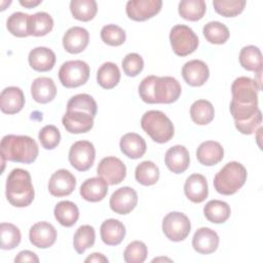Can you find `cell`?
<instances>
[{
    "instance_id": "6da1fadb",
    "label": "cell",
    "mask_w": 263,
    "mask_h": 263,
    "mask_svg": "<svg viewBox=\"0 0 263 263\" xmlns=\"http://www.w3.org/2000/svg\"><path fill=\"white\" fill-rule=\"evenodd\" d=\"M181 84L171 76L158 77L150 75L145 77L139 85V95L148 104H171L181 95Z\"/></svg>"
},
{
    "instance_id": "7a4b0ae2",
    "label": "cell",
    "mask_w": 263,
    "mask_h": 263,
    "mask_svg": "<svg viewBox=\"0 0 263 263\" xmlns=\"http://www.w3.org/2000/svg\"><path fill=\"white\" fill-rule=\"evenodd\" d=\"M1 157L21 163H32L39 152L37 142L29 136L6 135L0 143Z\"/></svg>"
},
{
    "instance_id": "3957f363",
    "label": "cell",
    "mask_w": 263,
    "mask_h": 263,
    "mask_svg": "<svg viewBox=\"0 0 263 263\" xmlns=\"http://www.w3.org/2000/svg\"><path fill=\"white\" fill-rule=\"evenodd\" d=\"M6 198L9 203L16 208H25L31 204L35 191L31 176L28 171L13 168L6 179Z\"/></svg>"
},
{
    "instance_id": "277c9868",
    "label": "cell",
    "mask_w": 263,
    "mask_h": 263,
    "mask_svg": "<svg viewBox=\"0 0 263 263\" xmlns=\"http://www.w3.org/2000/svg\"><path fill=\"white\" fill-rule=\"evenodd\" d=\"M247 168L237 161L227 162L215 176L214 187L223 195L236 193L247 181Z\"/></svg>"
},
{
    "instance_id": "5b68a950",
    "label": "cell",
    "mask_w": 263,
    "mask_h": 263,
    "mask_svg": "<svg viewBox=\"0 0 263 263\" xmlns=\"http://www.w3.org/2000/svg\"><path fill=\"white\" fill-rule=\"evenodd\" d=\"M143 130L156 143L168 142L175 134L174 124L171 119L161 111H147L141 119Z\"/></svg>"
},
{
    "instance_id": "8992f818",
    "label": "cell",
    "mask_w": 263,
    "mask_h": 263,
    "mask_svg": "<svg viewBox=\"0 0 263 263\" xmlns=\"http://www.w3.org/2000/svg\"><path fill=\"white\" fill-rule=\"evenodd\" d=\"M170 41L174 52L180 57H186L195 51L198 46V37L194 31L186 25H176L170 32Z\"/></svg>"
},
{
    "instance_id": "52a82bcc",
    "label": "cell",
    "mask_w": 263,
    "mask_h": 263,
    "mask_svg": "<svg viewBox=\"0 0 263 263\" xmlns=\"http://www.w3.org/2000/svg\"><path fill=\"white\" fill-rule=\"evenodd\" d=\"M89 66L81 61H67L59 70V79L67 88H74L84 84L89 77Z\"/></svg>"
},
{
    "instance_id": "ba28073f",
    "label": "cell",
    "mask_w": 263,
    "mask_h": 263,
    "mask_svg": "<svg viewBox=\"0 0 263 263\" xmlns=\"http://www.w3.org/2000/svg\"><path fill=\"white\" fill-rule=\"evenodd\" d=\"M190 230V220L183 213L171 212L163 218L162 231L172 241L184 240L189 235Z\"/></svg>"
},
{
    "instance_id": "9c48e42d",
    "label": "cell",
    "mask_w": 263,
    "mask_h": 263,
    "mask_svg": "<svg viewBox=\"0 0 263 263\" xmlns=\"http://www.w3.org/2000/svg\"><path fill=\"white\" fill-rule=\"evenodd\" d=\"M95 158L96 149L93 144L89 141H77L70 148L69 161L71 165L79 172L88 171L92 166Z\"/></svg>"
},
{
    "instance_id": "30bf717a",
    "label": "cell",
    "mask_w": 263,
    "mask_h": 263,
    "mask_svg": "<svg viewBox=\"0 0 263 263\" xmlns=\"http://www.w3.org/2000/svg\"><path fill=\"white\" fill-rule=\"evenodd\" d=\"M261 87L250 77L240 76L236 78L231 85V102L239 105L258 104V91Z\"/></svg>"
},
{
    "instance_id": "8fae6325",
    "label": "cell",
    "mask_w": 263,
    "mask_h": 263,
    "mask_svg": "<svg viewBox=\"0 0 263 263\" xmlns=\"http://www.w3.org/2000/svg\"><path fill=\"white\" fill-rule=\"evenodd\" d=\"M97 174L109 185H117L124 180L126 176V166L119 158L115 156H107L100 161Z\"/></svg>"
},
{
    "instance_id": "7c38bea8",
    "label": "cell",
    "mask_w": 263,
    "mask_h": 263,
    "mask_svg": "<svg viewBox=\"0 0 263 263\" xmlns=\"http://www.w3.org/2000/svg\"><path fill=\"white\" fill-rule=\"evenodd\" d=\"M161 6V0H129L126 3L125 10L130 20L143 22L156 15Z\"/></svg>"
},
{
    "instance_id": "4fadbf2b",
    "label": "cell",
    "mask_w": 263,
    "mask_h": 263,
    "mask_svg": "<svg viewBox=\"0 0 263 263\" xmlns=\"http://www.w3.org/2000/svg\"><path fill=\"white\" fill-rule=\"evenodd\" d=\"M138 203V194L135 189L124 186L115 190L110 197L111 210L119 215L130 213Z\"/></svg>"
},
{
    "instance_id": "5bb4252c",
    "label": "cell",
    "mask_w": 263,
    "mask_h": 263,
    "mask_svg": "<svg viewBox=\"0 0 263 263\" xmlns=\"http://www.w3.org/2000/svg\"><path fill=\"white\" fill-rule=\"evenodd\" d=\"M76 186V179L73 174L65 168L54 172L48 181V191L55 197L71 194Z\"/></svg>"
},
{
    "instance_id": "9a60e30c",
    "label": "cell",
    "mask_w": 263,
    "mask_h": 263,
    "mask_svg": "<svg viewBox=\"0 0 263 263\" xmlns=\"http://www.w3.org/2000/svg\"><path fill=\"white\" fill-rule=\"evenodd\" d=\"M29 238L34 247L47 249L55 242L57 230L54 226L48 222H37L30 228Z\"/></svg>"
},
{
    "instance_id": "2e32d148",
    "label": "cell",
    "mask_w": 263,
    "mask_h": 263,
    "mask_svg": "<svg viewBox=\"0 0 263 263\" xmlns=\"http://www.w3.org/2000/svg\"><path fill=\"white\" fill-rule=\"evenodd\" d=\"M93 116L81 111H67L62 122L70 134H83L89 132L93 126Z\"/></svg>"
},
{
    "instance_id": "e0dca14e",
    "label": "cell",
    "mask_w": 263,
    "mask_h": 263,
    "mask_svg": "<svg viewBox=\"0 0 263 263\" xmlns=\"http://www.w3.org/2000/svg\"><path fill=\"white\" fill-rule=\"evenodd\" d=\"M182 76L187 84L191 86H201L209 79L210 70L204 62L192 60L184 64Z\"/></svg>"
},
{
    "instance_id": "ac0fdd59",
    "label": "cell",
    "mask_w": 263,
    "mask_h": 263,
    "mask_svg": "<svg viewBox=\"0 0 263 263\" xmlns=\"http://www.w3.org/2000/svg\"><path fill=\"white\" fill-rule=\"evenodd\" d=\"M219 246V236L213 229L201 227L197 229L192 238L193 249L203 255L214 253Z\"/></svg>"
},
{
    "instance_id": "d6986e66",
    "label": "cell",
    "mask_w": 263,
    "mask_h": 263,
    "mask_svg": "<svg viewBox=\"0 0 263 263\" xmlns=\"http://www.w3.org/2000/svg\"><path fill=\"white\" fill-rule=\"evenodd\" d=\"M89 34L82 27H72L67 30L63 37V46L70 53H79L88 45Z\"/></svg>"
},
{
    "instance_id": "ffe728a7",
    "label": "cell",
    "mask_w": 263,
    "mask_h": 263,
    "mask_svg": "<svg viewBox=\"0 0 263 263\" xmlns=\"http://www.w3.org/2000/svg\"><path fill=\"white\" fill-rule=\"evenodd\" d=\"M184 192L186 197L192 202H202L209 195L208 182L204 176L201 174L190 175L184 184Z\"/></svg>"
},
{
    "instance_id": "44dd1931",
    "label": "cell",
    "mask_w": 263,
    "mask_h": 263,
    "mask_svg": "<svg viewBox=\"0 0 263 263\" xmlns=\"http://www.w3.org/2000/svg\"><path fill=\"white\" fill-rule=\"evenodd\" d=\"M25 106V96L17 86H8L1 91L0 108L3 113L15 114Z\"/></svg>"
},
{
    "instance_id": "7402d4cb",
    "label": "cell",
    "mask_w": 263,
    "mask_h": 263,
    "mask_svg": "<svg viewBox=\"0 0 263 263\" xmlns=\"http://www.w3.org/2000/svg\"><path fill=\"white\" fill-rule=\"evenodd\" d=\"M164 162L171 172L175 174L184 173L188 168L190 162L187 148L183 145H175L171 147L165 152Z\"/></svg>"
},
{
    "instance_id": "603a6c76",
    "label": "cell",
    "mask_w": 263,
    "mask_h": 263,
    "mask_svg": "<svg viewBox=\"0 0 263 263\" xmlns=\"http://www.w3.org/2000/svg\"><path fill=\"white\" fill-rule=\"evenodd\" d=\"M108 193V183L101 177L89 178L80 186V195L90 202H98L105 198Z\"/></svg>"
},
{
    "instance_id": "cb8c5ba5",
    "label": "cell",
    "mask_w": 263,
    "mask_h": 263,
    "mask_svg": "<svg viewBox=\"0 0 263 263\" xmlns=\"http://www.w3.org/2000/svg\"><path fill=\"white\" fill-rule=\"evenodd\" d=\"M28 61L31 68L35 71L46 72L53 68L55 64V54L48 47L38 46L29 52Z\"/></svg>"
},
{
    "instance_id": "d4e9b609",
    "label": "cell",
    "mask_w": 263,
    "mask_h": 263,
    "mask_svg": "<svg viewBox=\"0 0 263 263\" xmlns=\"http://www.w3.org/2000/svg\"><path fill=\"white\" fill-rule=\"evenodd\" d=\"M31 95L35 102L46 104L51 102L57 95V86L49 77H37L31 85Z\"/></svg>"
},
{
    "instance_id": "484cf974",
    "label": "cell",
    "mask_w": 263,
    "mask_h": 263,
    "mask_svg": "<svg viewBox=\"0 0 263 263\" xmlns=\"http://www.w3.org/2000/svg\"><path fill=\"white\" fill-rule=\"evenodd\" d=\"M224 156V150L220 143L216 141H205L202 142L197 150L196 157L197 160L206 166H212L219 163Z\"/></svg>"
},
{
    "instance_id": "4316f807",
    "label": "cell",
    "mask_w": 263,
    "mask_h": 263,
    "mask_svg": "<svg viewBox=\"0 0 263 263\" xmlns=\"http://www.w3.org/2000/svg\"><path fill=\"white\" fill-rule=\"evenodd\" d=\"M100 232L104 243L107 246H117L125 236V227L119 220L108 219L102 223Z\"/></svg>"
},
{
    "instance_id": "83f0119b",
    "label": "cell",
    "mask_w": 263,
    "mask_h": 263,
    "mask_svg": "<svg viewBox=\"0 0 263 263\" xmlns=\"http://www.w3.org/2000/svg\"><path fill=\"white\" fill-rule=\"evenodd\" d=\"M120 150L121 152L132 159H138L142 157L146 152L145 140L136 133L125 134L120 139Z\"/></svg>"
},
{
    "instance_id": "f1b7e54d",
    "label": "cell",
    "mask_w": 263,
    "mask_h": 263,
    "mask_svg": "<svg viewBox=\"0 0 263 263\" xmlns=\"http://www.w3.org/2000/svg\"><path fill=\"white\" fill-rule=\"evenodd\" d=\"M203 214L210 222L221 224L228 220L231 214V210L227 202L219 199H213L206 202L204 205Z\"/></svg>"
},
{
    "instance_id": "f546056e",
    "label": "cell",
    "mask_w": 263,
    "mask_h": 263,
    "mask_svg": "<svg viewBox=\"0 0 263 263\" xmlns=\"http://www.w3.org/2000/svg\"><path fill=\"white\" fill-rule=\"evenodd\" d=\"M53 214L57 221L65 227L73 226L79 218V210L77 205L70 200L60 201L54 206Z\"/></svg>"
},
{
    "instance_id": "4dcf8cb0",
    "label": "cell",
    "mask_w": 263,
    "mask_h": 263,
    "mask_svg": "<svg viewBox=\"0 0 263 263\" xmlns=\"http://www.w3.org/2000/svg\"><path fill=\"white\" fill-rule=\"evenodd\" d=\"M238 59L239 64L243 69L255 73L262 72V54L257 46L248 45L242 47Z\"/></svg>"
},
{
    "instance_id": "1f68e13d",
    "label": "cell",
    "mask_w": 263,
    "mask_h": 263,
    "mask_svg": "<svg viewBox=\"0 0 263 263\" xmlns=\"http://www.w3.org/2000/svg\"><path fill=\"white\" fill-rule=\"evenodd\" d=\"M53 28V20L47 12L39 11L29 17V35L40 37L48 34Z\"/></svg>"
},
{
    "instance_id": "d6a6232c",
    "label": "cell",
    "mask_w": 263,
    "mask_h": 263,
    "mask_svg": "<svg viewBox=\"0 0 263 263\" xmlns=\"http://www.w3.org/2000/svg\"><path fill=\"white\" fill-rule=\"evenodd\" d=\"M120 80V71L112 62L104 63L97 72V81L105 89H112Z\"/></svg>"
},
{
    "instance_id": "836d02e7",
    "label": "cell",
    "mask_w": 263,
    "mask_h": 263,
    "mask_svg": "<svg viewBox=\"0 0 263 263\" xmlns=\"http://www.w3.org/2000/svg\"><path fill=\"white\" fill-rule=\"evenodd\" d=\"M206 4L203 0H183L179 3V14L186 21L196 22L203 17Z\"/></svg>"
},
{
    "instance_id": "e575fe53",
    "label": "cell",
    "mask_w": 263,
    "mask_h": 263,
    "mask_svg": "<svg viewBox=\"0 0 263 263\" xmlns=\"http://www.w3.org/2000/svg\"><path fill=\"white\" fill-rule=\"evenodd\" d=\"M190 116L196 124L205 125L214 119L215 109L211 102L206 100H197L190 107Z\"/></svg>"
},
{
    "instance_id": "d590c367",
    "label": "cell",
    "mask_w": 263,
    "mask_h": 263,
    "mask_svg": "<svg viewBox=\"0 0 263 263\" xmlns=\"http://www.w3.org/2000/svg\"><path fill=\"white\" fill-rule=\"evenodd\" d=\"M70 10L74 18L82 22L92 20L98 11V5L95 0H72Z\"/></svg>"
},
{
    "instance_id": "8d00e7d4",
    "label": "cell",
    "mask_w": 263,
    "mask_h": 263,
    "mask_svg": "<svg viewBox=\"0 0 263 263\" xmlns=\"http://www.w3.org/2000/svg\"><path fill=\"white\" fill-rule=\"evenodd\" d=\"M95 241L96 231L90 225H82L74 233L73 246L78 254H83L87 249L95 245Z\"/></svg>"
},
{
    "instance_id": "74e56055",
    "label": "cell",
    "mask_w": 263,
    "mask_h": 263,
    "mask_svg": "<svg viewBox=\"0 0 263 263\" xmlns=\"http://www.w3.org/2000/svg\"><path fill=\"white\" fill-rule=\"evenodd\" d=\"M135 178L140 184L144 186L154 185L159 179V168L154 162L145 160L137 165L135 171Z\"/></svg>"
},
{
    "instance_id": "f35d334b",
    "label": "cell",
    "mask_w": 263,
    "mask_h": 263,
    "mask_svg": "<svg viewBox=\"0 0 263 263\" xmlns=\"http://www.w3.org/2000/svg\"><path fill=\"white\" fill-rule=\"evenodd\" d=\"M97 103L95 99L87 93H78L73 96L67 103V111H81L96 116Z\"/></svg>"
},
{
    "instance_id": "ab89813d",
    "label": "cell",
    "mask_w": 263,
    "mask_h": 263,
    "mask_svg": "<svg viewBox=\"0 0 263 263\" xmlns=\"http://www.w3.org/2000/svg\"><path fill=\"white\" fill-rule=\"evenodd\" d=\"M202 33L204 38L213 44H223L230 36L228 28L220 22H210L205 24Z\"/></svg>"
},
{
    "instance_id": "60d3db41",
    "label": "cell",
    "mask_w": 263,
    "mask_h": 263,
    "mask_svg": "<svg viewBox=\"0 0 263 263\" xmlns=\"http://www.w3.org/2000/svg\"><path fill=\"white\" fill-rule=\"evenodd\" d=\"M29 17L30 14L25 12H13L6 21V27L9 33L16 37L29 36Z\"/></svg>"
},
{
    "instance_id": "b9f144b4",
    "label": "cell",
    "mask_w": 263,
    "mask_h": 263,
    "mask_svg": "<svg viewBox=\"0 0 263 263\" xmlns=\"http://www.w3.org/2000/svg\"><path fill=\"white\" fill-rule=\"evenodd\" d=\"M0 234L2 250H12L16 248L22 239L20 229L11 223H1Z\"/></svg>"
},
{
    "instance_id": "7bdbcfd3",
    "label": "cell",
    "mask_w": 263,
    "mask_h": 263,
    "mask_svg": "<svg viewBox=\"0 0 263 263\" xmlns=\"http://www.w3.org/2000/svg\"><path fill=\"white\" fill-rule=\"evenodd\" d=\"M214 9L217 13L225 17H233L242 12L246 1L243 0H215L213 1Z\"/></svg>"
},
{
    "instance_id": "ee69618b",
    "label": "cell",
    "mask_w": 263,
    "mask_h": 263,
    "mask_svg": "<svg viewBox=\"0 0 263 263\" xmlns=\"http://www.w3.org/2000/svg\"><path fill=\"white\" fill-rule=\"evenodd\" d=\"M102 40L111 46H119L124 43L126 39L125 32L122 28L117 25H106L101 30Z\"/></svg>"
},
{
    "instance_id": "f6af8a7d",
    "label": "cell",
    "mask_w": 263,
    "mask_h": 263,
    "mask_svg": "<svg viewBox=\"0 0 263 263\" xmlns=\"http://www.w3.org/2000/svg\"><path fill=\"white\" fill-rule=\"evenodd\" d=\"M148 255V250L143 241L135 240L127 245L123 253L126 263H143Z\"/></svg>"
},
{
    "instance_id": "bcb514c9",
    "label": "cell",
    "mask_w": 263,
    "mask_h": 263,
    "mask_svg": "<svg viewBox=\"0 0 263 263\" xmlns=\"http://www.w3.org/2000/svg\"><path fill=\"white\" fill-rule=\"evenodd\" d=\"M38 138L44 149L52 150L60 144L61 134L57 126L48 124L40 129Z\"/></svg>"
},
{
    "instance_id": "7dc6e473",
    "label": "cell",
    "mask_w": 263,
    "mask_h": 263,
    "mask_svg": "<svg viewBox=\"0 0 263 263\" xmlns=\"http://www.w3.org/2000/svg\"><path fill=\"white\" fill-rule=\"evenodd\" d=\"M123 72L129 76L135 77L139 75L144 68V61L142 57L136 52H130L126 54L122 60Z\"/></svg>"
},
{
    "instance_id": "c3c4849f",
    "label": "cell",
    "mask_w": 263,
    "mask_h": 263,
    "mask_svg": "<svg viewBox=\"0 0 263 263\" xmlns=\"http://www.w3.org/2000/svg\"><path fill=\"white\" fill-rule=\"evenodd\" d=\"M14 262L18 263V262H34V263H38L39 262V258L37 257V255L34 252L31 251H22L20 252L16 257L14 258Z\"/></svg>"
},
{
    "instance_id": "681fc988",
    "label": "cell",
    "mask_w": 263,
    "mask_h": 263,
    "mask_svg": "<svg viewBox=\"0 0 263 263\" xmlns=\"http://www.w3.org/2000/svg\"><path fill=\"white\" fill-rule=\"evenodd\" d=\"M86 263L87 262H104V263H107L108 262V259L101 253H92L90 254L85 260H84Z\"/></svg>"
},
{
    "instance_id": "f907efd6",
    "label": "cell",
    "mask_w": 263,
    "mask_h": 263,
    "mask_svg": "<svg viewBox=\"0 0 263 263\" xmlns=\"http://www.w3.org/2000/svg\"><path fill=\"white\" fill-rule=\"evenodd\" d=\"M41 3V0H36V1H32V0H21L20 1V4L22 5V6H25V7H27V8H32V7H35V6H37L38 4H40Z\"/></svg>"
}]
</instances>
